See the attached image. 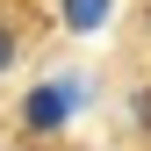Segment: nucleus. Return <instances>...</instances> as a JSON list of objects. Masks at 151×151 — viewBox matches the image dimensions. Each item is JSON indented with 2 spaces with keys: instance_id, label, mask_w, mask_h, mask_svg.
<instances>
[{
  "instance_id": "nucleus-1",
  "label": "nucleus",
  "mask_w": 151,
  "mask_h": 151,
  "mask_svg": "<svg viewBox=\"0 0 151 151\" xmlns=\"http://www.w3.org/2000/svg\"><path fill=\"white\" fill-rule=\"evenodd\" d=\"M72 115V86H36L29 93V122H65Z\"/></svg>"
},
{
  "instance_id": "nucleus-2",
  "label": "nucleus",
  "mask_w": 151,
  "mask_h": 151,
  "mask_svg": "<svg viewBox=\"0 0 151 151\" xmlns=\"http://www.w3.org/2000/svg\"><path fill=\"white\" fill-rule=\"evenodd\" d=\"M101 14H108V0H65V22L72 29H93Z\"/></svg>"
},
{
  "instance_id": "nucleus-3",
  "label": "nucleus",
  "mask_w": 151,
  "mask_h": 151,
  "mask_svg": "<svg viewBox=\"0 0 151 151\" xmlns=\"http://www.w3.org/2000/svg\"><path fill=\"white\" fill-rule=\"evenodd\" d=\"M14 50H22V43H14V29H7V22H0V72H7V65H14Z\"/></svg>"
}]
</instances>
